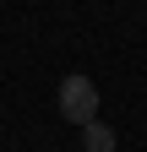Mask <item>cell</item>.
I'll return each instance as SVG.
<instances>
[{"mask_svg": "<svg viewBox=\"0 0 147 152\" xmlns=\"http://www.w3.org/2000/svg\"><path fill=\"white\" fill-rule=\"evenodd\" d=\"M60 114H65L76 130L93 125V120H98V87L87 82V76H65V82H60Z\"/></svg>", "mask_w": 147, "mask_h": 152, "instance_id": "6da1fadb", "label": "cell"}, {"mask_svg": "<svg viewBox=\"0 0 147 152\" xmlns=\"http://www.w3.org/2000/svg\"><path fill=\"white\" fill-rule=\"evenodd\" d=\"M82 152H115V130H109L104 120L82 125Z\"/></svg>", "mask_w": 147, "mask_h": 152, "instance_id": "7a4b0ae2", "label": "cell"}]
</instances>
